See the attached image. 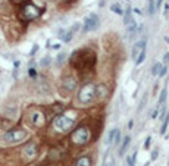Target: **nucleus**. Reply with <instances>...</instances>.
I'll use <instances>...</instances> for the list:
<instances>
[{
	"label": "nucleus",
	"mask_w": 169,
	"mask_h": 166,
	"mask_svg": "<svg viewBox=\"0 0 169 166\" xmlns=\"http://www.w3.org/2000/svg\"><path fill=\"white\" fill-rule=\"evenodd\" d=\"M94 88H96V85H93L90 83L85 84L84 87L80 90V93H78V101L83 103V104H88L90 101H93V99L96 97Z\"/></svg>",
	"instance_id": "1"
},
{
	"label": "nucleus",
	"mask_w": 169,
	"mask_h": 166,
	"mask_svg": "<svg viewBox=\"0 0 169 166\" xmlns=\"http://www.w3.org/2000/svg\"><path fill=\"white\" fill-rule=\"evenodd\" d=\"M53 125H54V128H57L59 131H65V132H66V131H71V129L75 126V121L71 119V118H68V116H65V115H59V116L54 118Z\"/></svg>",
	"instance_id": "2"
},
{
	"label": "nucleus",
	"mask_w": 169,
	"mask_h": 166,
	"mask_svg": "<svg viewBox=\"0 0 169 166\" xmlns=\"http://www.w3.org/2000/svg\"><path fill=\"white\" fill-rule=\"evenodd\" d=\"M88 140H90V129L87 126L77 128L72 134V143H75L77 146H84Z\"/></svg>",
	"instance_id": "3"
},
{
	"label": "nucleus",
	"mask_w": 169,
	"mask_h": 166,
	"mask_svg": "<svg viewBox=\"0 0 169 166\" xmlns=\"http://www.w3.org/2000/svg\"><path fill=\"white\" fill-rule=\"evenodd\" d=\"M25 137H27V132H25L24 129H13V131L6 132L3 138H4V141H7V143H18V141L24 140Z\"/></svg>",
	"instance_id": "4"
},
{
	"label": "nucleus",
	"mask_w": 169,
	"mask_h": 166,
	"mask_svg": "<svg viewBox=\"0 0 169 166\" xmlns=\"http://www.w3.org/2000/svg\"><path fill=\"white\" fill-rule=\"evenodd\" d=\"M99 25H100V19H99L97 15L91 13L90 16L85 18V21H84V30L85 31H94V30L99 28Z\"/></svg>",
	"instance_id": "5"
},
{
	"label": "nucleus",
	"mask_w": 169,
	"mask_h": 166,
	"mask_svg": "<svg viewBox=\"0 0 169 166\" xmlns=\"http://www.w3.org/2000/svg\"><path fill=\"white\" fill-rule=\"evenodd\" d=\"M143 50H146V40H138V41L134 44V47H132V53H131L134 62H135V59L138 57V54H140Z\"/></svg>",
	"instance_id": "6"
},
{
	"label": "nucleus",
	"mask_w": 169,
	"mask_h": 166,
	"mask_svg": "<svg viewBox=\"0 0 169 166\" xmlns=\"http://www.w3.org/2000/svg\"><path fill=\"white\" fill-rule=\"evenodd\" d=\"M24 15H25L27 19H33V18H36V16L40 15V10H38L34 4H27V6L24 7Z\"/></svg>",
	"instance_id": "7"
},
{
	"label": "nucleus",
	"mask_w": 169,
	"mask_h": 166,
	"mask_svg": "<svg viewBox=\"0 0 169 166\" xmlns=\"http://www.w3.org/2000/svg\"><path fill=\"white\" fill-rule=\"evenodd\" d=\"M124 25H127V28L129 30V31H132V30L137 28V24H135L134 18L131 16V9H128L127 12H125V16H124Z\"/></svg>",
	"instance_id": "8"
},
{
	"label": "nucleus",
	"mask_w": 169,
	"mask_h": 166,
	"mask_svg": "<svg viewBox=\"0 0 169 166\" xmlns=\"http://www.w3.org/2000/svg\"><path fill=\"white\" fill-rule=\"evenodd\" d=\"M24 154H25V157H28V159H33V157L37 154V146H36L34 143L28 144V146L24 149Z\"/></svg>",
	"instance_id": "9"
},
{
	"label": "nucleus",
	"mask_w": 169,
	"mask_h": 166,
	"mask_svg": "<svg viewBox=\"0 0 169 166\" xmlns=\"http://www.w3.org/2000/svg\"><path fill=\"white\" fill-rule=\"evenodd\" d=\"M63 87L68 90V91H74L77 88V80L72 78V77H66L63 80Z\"/></svg>",
	"instance_id": "10"
},
{
	"label": "nucleus",
	"mask_w": 169,
	"mask_h": 166,
	"mask_svg": "<svg viewBox=\"0 0 169 166\" xmlns=\"http://www.w3.org/2000/svg\"><path fill=\"white\" fill-rule=\"evenodd\" d=\"M59 37H60L62 41L69 43L72 40V37H74V33H72L71 30H60V31H59Z\"/></svg>",
	"instance_id": "11"
},
{
	"label": "nucleus",
	"mask_w": 169,
	"mask_h": 166,
	"mask_svg": "<svg viewBox=\"0 0 169 166\" xmlns=\"http://www.w3.org/2000/svg\"><path fill=\"white\" fill-rule=\"evenodd\" d=\"M31 119H33V124L37 125V126L44 124V115H43L41 112H34L33 116H31Z\"/></svg>",
	"instance_id": "12"
},
{
	"label": "nucleus",
	"mask_w": 169,
	"mask_h": 166,
	"mask_svg": "<svg viewBox=\"0 0 169 166\" xmlns=\"http://www.w3.org/2000/svg\"><path fill=\"white\" fill-rule=\"evenodd\" d=\"M94 93H96L97 97H104V96L107 94V87H106L104 84H99V85H96Z\"/></svg>",
	"instance_id": "13"
},
{
	"label": "nucleus",
	"mask_w": 169,
	"mask_h": 166,
	"mask_svg": "<svg viewBox=\"0 0 169 166\" xmlns=\"http://www.w3.org/2000/svg\"><path fill=\"white\" fill-rule=\"evenodd\" d=\"M129 143H131V137H129V135H125V137H124V141H122V146H121V149H119V156H124V154H125L127 149L129 147Z\"/></svg>",
	"instance_id": "14"
},
{
	"label": "nucleus",
	"mask_w": 169,
	"mask_h": 166,
	"mask_svg": "<svg viewBox=\"0 0 169 166\" xmlns=\"http://www.w3.org/2000/svg\"><path fill=\"white\" fill-rule=\"evenodd\" d=\"M113 163H115V159H113V156H112L110 153H107V154L104 156L103 166H113Z\"/></svg>",
	"instance_id": "15"
},
{
	"label": "nucleus",
	"mask_w": 169,
	"mask_h": 166,
	"mask_svg": "<svg viewBox=\"0 0 169 166\" xmlns=\"http://www.w3.org/2000/svg\"><path fill=\"white\" fill-rule=\"evenodd\" d=\"M91 165V162H90V159L88 157H80L78 160H77V163H75V166H90Z\"/></svg>",
	"instance_id": "16"
},
{
	"label": "nucleus",
	"mask_w": 169,
	"mask_h": 166,
	"mask_svg": "<svg viewBox=\"0 0 169 166\" xmlns=\"http://www.w3.org/2000/svg\"><path fill=\"white\" fill-rule=\"evenodd\" d=\"M144 59H146V50H143V51L138 54V57L135 59V65H141V63L144 62Z\"/></svg>",
	"instance_id": "17"
},
{
	"label": "nucleus",
	"mask_w": 169,
	"mask_h": 166,
	"mask_svg": "<svg viewBox=\"0 0 169 166\" xmlns=\"http://www.w3.org/2000/svg\"><path fill=\"white\" fill-rule=\"evenodd\" d=\"M116 132H118V128H115V129H112V131L109 132V135H107V144H112V143H113V138H115Z\"/></svg>",
	"instance_id": "18"
},
{
	"label": "nucleus",
	"mask_w": 169,
	"mask_h": 166,
	"mask_svg": "<svg viewBox=\"0 0 169 166\" xmlns=\"http://www.w3.org/2000/svg\"><path fill=\"white\" fill-rule=\"evenodd\" d=\"M168 124H169V115H166V116L163 118V124H162V128H160V134H165V132H166Z\"/></svg>",
	"instance_id": "19"
},
{
	"label": "nucleus",
	"mask_w": 169,
	"mask_h": 166,
	"mask_svg": "<svg viewBox=\"0 0 169 166\" xmlns=\"http://www.w3.org/2000/svg\"><path fill=\"white\" fill-rule=\"evenodd\" d=\"M166 94H168V91H166V88H163V90L160 91V96H159V104H163V103H165Z\"/></svg>",
	"instance_id": "20"
},
{
	"label": "nucleus",
	"mask_w": 169,
	"mask_h": 166,
	"mask_svg": "<svg viewBox=\"0 0 169 166\" xmlns=\"http://www.w3.org/2000/svg\"><path fill=\"white\" fill-rule=\"evenodd\" d=\"M154 3H156V0H149V15H153L156 12Z\"/></svg>",
	"instance_id": "21"
},
{
	"label": "nucleus",
	"mask_w": 169,
	"mask_h": 166,
	"mask_svg": "<svg viewBox=\"0 0 169 166\" xmlns=\"http://www.w3.org/2000/svg\"><path fill=\"white\" fill-rule=\"evenodd\" d=\"M110 10H112V12H115V13H118V15H122V13H124L119 4H112V6H110Z\"/></svg>",
	"instance_id": "22"
},
{
	"label": "nucleus",
	"mask_w": 169,
	"mask_h": 166,
	"mask_svg": "<svg viewBox=\"0 0 169 166\" xmlns=\"http://www.w3.org/2000/svg\"><path fill=\"white\" fill-rule=\"evenodd\" d=\"M162 66H163V65H160V62H157V63H156V65L153 66V69H152V74H153V75H157Z\"/></svg>",
	"instance_id": "23"
},
{
	"label": "nucleus",
	"mask_w": 169,
	"mask_h": 166,
	"mask_svg": "<svg viewBox=\"0 0 169 166\" xmlns=\"http://www.w3.org/2000/svg\"><path fill=\"white\" fill-rule=\"evenodd\" d=\"M135 157H137V150L132 153V156L128 157V165L129 166H134V162H135Z\"/></svg>",
	"instance_id": "24"
},
{
	"label": "nucleus",
	"mask_w": 169,
	"mask_h": 166,
	"mask_svg": "<svg viewBox=\"0 0 169 166\" xmlns=\"http://www.w3.org/2000/svg\"><path fill=\"white\" fill-rule=\"evenodd\" d=\"M65 59H66V53H60V54L57 56V65H62Z\"/></svg>",
	"instance_id": "25"
},
{
	"label": "nucleus",
	"mask_w": 169,
	"mask_h": 166,
	"mask_svg": "<svg viewBox=\"0 0 169 166\" xmlns=\"http://www.w3.org/2000/svg\"><path fill=\"white\" fill-rule=\"evenodd\" d=\"M119 141H121V132H119V129H118V132H116V135H115V138H113V144H119Z\"/></svg>",
	"instance_id": "26"
},
{
	"label": "nucleus",
	"mask_w": 169,
	"mask_h": 166,
	"mask_svg": "<svg viewBox=\"0 0 169 166\" xmlns=\"http://www.w3.org/2000/svg\"><path fill=\"white\" fill-rule=\"evenodd\" d=\"M49 63H50V57H49V56H46L44 59H41V62H40V65H41V66H47Z\"/></svg>",
	"instance_id": "27"
},
{
	"label": "nucleus",
	"mask_w": 169,
	"mask_h": 166,
	"mask_svg": "<svg viewBox=\"0 0 169 166\" xmlns=\"http://www.w3.org/2000/svg\"><path fill=\"white\" fill-rule=\"evenodd\" d=\"M166 71H168V68H166V66H162L157 75H159V77H165V75H166Z\"/></svg>",
	"instance_id": "28"
},
{
	"label": "nucleus",
	"mask_w": 169,
	"mask_h": 166,
	"mask_svg": "<svg viewBox=\"0 0 169 166\" xmlns=\"http://www.w3.org/2000/svg\"><path fill=\"white\" fill-rule=\"evenodd\" d=\"M150 144H152V137H147V138H146V141H144V149H149V147H150Z\"/></svg>",
	"instance_id": "29"
},
{
	"label": "nucleus",
	"mask_w": 169,
	"mask_h": 166,
	"mask_svg": "<svg viewBox=\"0 0 169 166\" xmlns=\"http://www.w3.org/2000/svg\"><path fill=\"white\" fill-rule=\"evenodd\" d=\"M80 27H81V24H74V27L71 28V31H72V33H77V31L80 30Z\"/></svg>",
	"instance_id": "30"
},
{
	"label": "nucleus",
	"mask_w": 169,
	"mask_h": 166,
	"mask_svg": "<svg viewBox=\"0 0 169 166\" xmlns=\"http://www.w3.org/2000/svg\"><path fill=\"white\" fill-rule=\"evenodd\" d=\"M157 156H159V152H157V150H153V153H152V160H156Z\"/></svg>",
	"instance_id": "31"
},
{
	"label": "nucleus",
	"mask_w": 169,
	"mask_h": 166,
	"mask_svg": "<svg viewBox=\"0 0 169 166\" xmlns=\"http://www.w3.org/2000/svg\"><path fill=\"white\" fill-rule=\"evenodd\" d=\"M162 3H163V0H156V3H154V7H156V9H160Z\"/></svg>",
	"instance_id": "32"
},
{
	"label": "nucleus",
	"mask_w": 169,
	"mask_h": 166,
	"mask_svg": "<svg viewBox=\"0 0 169 166\" xmlns=\"http://www.w3.org/2000/svg\"><path fill=\"white\" fill-rule=\"evenodd\" d=\"M28 74H30V77H33V78H34V77L37 75V74H36V69H33V68H30V71H28Z\"/></svg>",
	"instance_id": "33"
},
{
	"label": "nucleus",
	"mask_w": 169,
	"mask_h": 166,
	"mask_svg": "<svg viewBox=\"0 0 169 166\" xmlns=\"http://www.w3.org/2000/svg\"><path fill=\"white\" fill-rule=\"evenodd\" d=\"M163 62H165V63H169V53H166V54H165V57H163Z\"/></svg>",
	"instance_id": "34"
},
{
	"label": "nucleus",
	"mask_w": 169,
	"mask_h": 166,
	"mask_svg": "<svg viewBox=\"0 0 169 166\" xmlns=\"http://www.w3.org/2000/svg\"><path fill=\"white\" fill-rule=\"evenodd\" d=\"M37 50H38V46H37V44H36V46H34V47H33V50H31V54H34V53H36V51H37Z\"/></svg>",
	"instance_id": "35"
},
{
	"label": "nucleus",
	"mask_w": 169,
	"mask_h": 166,
	"mask_svg": "<svg viewBox=\"0 0 169 166\" xmlns=\"http://www.w3.org/2000/svg\"><path fill=\"white\" fill-rule=\"evenodd\" d=\"M53 49H56V50H57V49H60V44H54V46H53Z\"/></svg>",
	"instance_id": "36"
}]
</instances>
